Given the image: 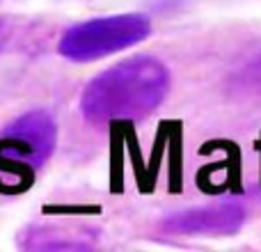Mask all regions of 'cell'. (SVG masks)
Masks as SVG:
<instances>
[{
  "mask_svg": "<svg viewBox=\"0 0 261 252\" xmlns=\"http://www.w3.org/2000/svg\"><path fill=\"white\" fill-rule=\"evenodd\" d=\"M170 87L163 62L147 55L130 58L99 73L83 94V113L90 122L140 119L161 106Z\"/></svg>",
  "mask_w": 261,
  "mask_h": 252,
  "instance_id": "6da1fadb",
  "label": "cell"
},
{
  "mask_svg": "<svg viewBox=\"0 0 261 252\" xmlns=\"http://www.w3.org/2000/svg\"><path fill=\"white\" fill-rule=\"evenodd\" d=\"M151 26L142 14L92 18L69 28L60 39V53L73 62H92L147 39Z\"/></svg>",
  "mask_w": 261,
  "mask_h": 252,
  "instance_id": "7a4b0ae2",
  "label": "cell"
},
{
  "mask_svg": "<svg viewBox=\"0 0 261 252\" xmlns=\"http://www.w3.org/2000/svg\"><path fill=\"white\" fill-rule=\"evenodd\" d=\"M55 122L35 110L12 122L0 135V170L32 172L41 167L55 147Z\"/></svg>",
  "mask_w": 261,
  "mask_h": 252,
  "instance_id": "3957f363",
  "label": "cell"
},
{
  "mask_svg": "<svg viewBox=\"0 0 261 252\" xmlns=\"http://www.w3.org/2000/svg\"><path fill=\"white\" fill-rule=\"evenodd\" d=\"M243 218L245 213L241 207L218 204L174 213L165 220V230L172 234H234L243 225Z\"/></svg>",
  "mask_w": 261,
  "mask_h": 252,
  "instance_id": "277c9868",
  "label": "cell"
},
{
  "mask_svg": "<svg viewBox=\"0 0 261 252\" xmlns=\"http://www.w3.org/2000/svg\"><path fill=\"white\" fill-rule=\"evenodd\" d=\"M5 35H7V30H5V23L0 21V48H3V44H5Z\"/></svg>",
  "mask_w": 261,
  "mask_h": 252,
  "instance_id": "5b68a950",
  "label": "cell"
}]
</instances>
